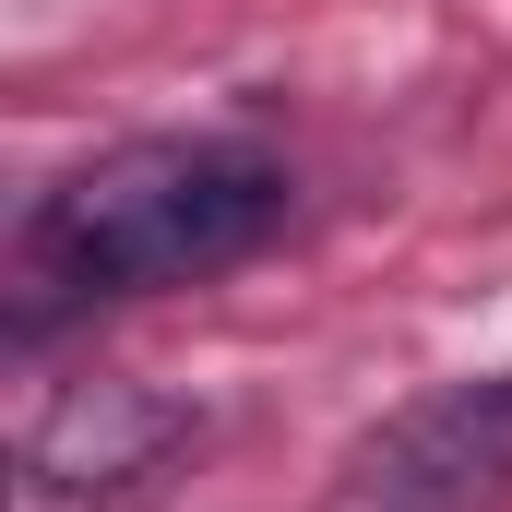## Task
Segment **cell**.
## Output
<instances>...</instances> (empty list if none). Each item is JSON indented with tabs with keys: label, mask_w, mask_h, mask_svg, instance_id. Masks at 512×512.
<instances>
[{
	"label": "cell",
	"mask_w": 512,
	"mask_h": 512,
	"mask_svg": "<svg viewBox=\"0 0 512 512\" xmlns=\"http://www.w3.org/2000/svg\"><path fill=\"white\" fill-rule=\"evenodd\" d=\"M298 179L227 143V131H155V143H108L72 179H48L12 227V334H60L72 310L108 298H167V286H215L251 251L286 239Z\"/></svg>",
	"instance_id": "6da1fadb"
},
{
	"label": "cell",
	"mask_w": 512,
	"mask_h": 512,
	"mask_svg": "<svg viewBox=\"0 0 512 512\" xmlns=\"http://www.w3.org/2000/svg\"><path fill=\"white\" fill-rule=\"evenodd\" d=\"M512 501V370L417 393L393 429L346 453L334 512H501Z\"/></svg>",
	"instance_id": "7a4b0ae2"
},
{
	"label": "cell",
	"mask_w": 512,
	"mask_h": 512,
	"mask_svg": "<svg viewBox=\"0 0 512 512\" xmlns=\"http://www.w3.org/2000/svg\"><path fill=\"white\" fill-rule=\"evenodd\" d=\"M203 441V405H179V393L155 382H120V370H96V382H60L36 405V429H24V501L48 512H108L131 489H155L179 453Z\"/></svg>",
	"instance_id": "3957f363"
}]
</instances>
